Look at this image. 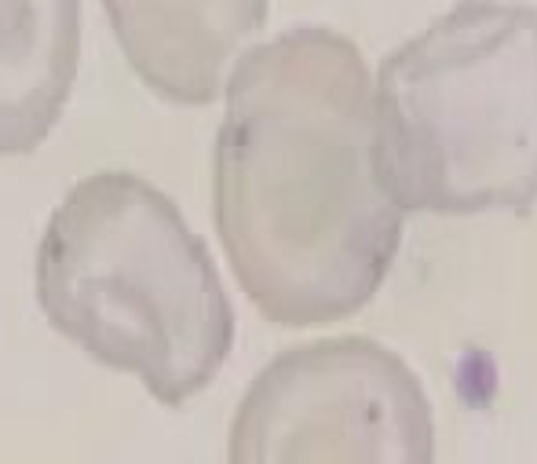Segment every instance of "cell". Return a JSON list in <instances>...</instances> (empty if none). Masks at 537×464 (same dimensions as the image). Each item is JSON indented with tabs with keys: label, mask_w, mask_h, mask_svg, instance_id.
<instances>
[{
	"label": "cell",
	"mask_w": 537,
	"mask_h": 464,
	"mask_svg": "<svg viewBox=\"0 0 537 464\" xmlns=\"http://www.w3.org/2000/svg\"><path fill=\"white\" fill-rule=\"evenodd\" d=\"M223 92L212 205L238 285L274 326L362 311L406 216L380 169L362 52L326 26H296L245 48Z\"/></svg>",
	"instance_id": "cell-1"
},
{
	"label": "cell",
	"mask_w": 537,
	"mask_h": 464,
	"mask_svg": "<svg viewBox=\"0 0 537 464\" xmlns=\"http://www.w3.org/2000/svg\"><path fill=\"white\" fill-rule=\"evenodd\" d=\"M37 304L55 333L179 406L231 355L234 311L183 212L136 172L77 183L41 234Z\"/></svg>",
	"instance_id": "cell-2"
},
{
	"label": "cell",
	"mask_w": 537,
	"mask_h": 464,
	"mask_svg": "<svg viewBox=\"0 0 537 464\" xmlns=\"http://www.w3.org/2000/svg\"><path fill=\"white\" fill-rule=\"evenodd\" d=\"M373 117L402 212L534 209L537 11L461 0L384 59Z\"/></svg>",
	"instance_id": "cell-3"
},
{
	"label": "cell",
	"mask_w": 537,
	"mask_h": 464,
	"mask_svg": "<svg viewBox=\"0 0 537 464\" xmlns=\"http://www.w3.org/2000/svg\"><path fill=\"white\" fill-rule=\"evenodd\" d=\"M227 464H435L432 402L380 340L296 344L238 402Z\"/></svg>",
	"instance_id": "cell-4"
},
{
	"label": "cell",
	"mask_w": 537,
	"mask_h": 464,
	"mask_svg": "<svg viewBox=\"0 0 537 464\" xmlns=\"http://www.w3.org/2000/svg\"><path fill=\"white\" fill-rule=\"evenodd\" d=\"M103 8L139 81L179 106L212 103L267 19V0H103Z\"/></svg>",
	"instance_id": "cell-5"
},
{
	"label": "cell",
	"mask_w": 537,
	"mask_h": 464,
	"mask_svg": "<svg viewBox=\"0 0 537 464\" xmlns=\"http://www.w3.org/2000/svg\"><path fill=\"white\" fill-rule=\"evenodd\" d=\"M81 63V0H0V158L48 139Z\"/></svg>",
	"instance_id": "cell-6"
}]
</instances>
